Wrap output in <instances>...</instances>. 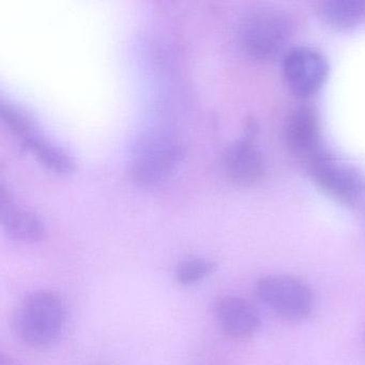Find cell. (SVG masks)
Returning <instances> with one entry per match:
<instances>
[{
	"label": "cell",
	"mask_w": 365,
	"mask_h": 365,
	"mask_svg": "<svg viewBox=\"0 0 365 365\" xmlns=\"http://www.w3.org/2000/svg\"><path fill=\"white\" fill-rule=\"evenodd\" d=\"M320 14L330 26L339 31H348L365 22V1L330 0L322 4Z\"/></svg>",
	"instance_id": "11"
},
{
	"label": "cell",
	"mask_w": 365,
	"mask_h": 365,
	"mask_svg": "<svg viewBox=\"0 0 365 365\" xmlns=\"http://www.w3.org/2000/svg\"><path fill=\"white\" fill-rule=\"evenodd\" d=\"M181 155L180 147L173 144L149 149L132 164V178L140 185L161 181L175 170L180 161Z\"/></svg>",
	"instance_id": "10"
},
{
	"label": "cell",
	"mask_w": 365,
	"mask_h": 365,
	"mask_svg": "<svg viewBox=\"0 0 365 365\" xmlns=\"http://www.w3.org/2000/svg\"><path fill=\"white\" fill-rule=\"evenodd\" d=\"M292 31V23L283 12L268 8L255 10L241 24V46L252 58L271 61L283 52Z\"/></svg>",
	"instance_id": "2"
},
{
	"label": "cell",
	"mask_w": 365,
	"mask_h": 365,
	"mask_svg": "<svg viewBox=\"0 0 365 365\" xmlns=\"http://www.w3.org/2000/svg\"><path fill=\"white\" fill-rule=\"evenodd\" d=\"M259 298L282 317L300 320L311 313L313 294L300 279L274 275L264 277L257 284Z\"/></svg>",
	"instance_id": "3"
},
{
	"label": "cell",
	"mask_w": 365,
	"mask_h": 365,
	"mask_svg": "<svg viewBox=\"0 0 365 365\" xmlns=\"http://www.w3.org/2000/svg\"><path fill=\"white\" fill-rule=\"evenodd\" d=\"M66 322L61 297L51 292H36L23 301L16 317L19 336L31 347H48L58 341Z\"/></svg>",
	"instance_id": "1"
},
{
	"label": "cell",
	"mask_w": 365,
	"mask_h": 365,
	"mask_svg": "<svg viewBox=\"0 0 365 365\" xmlns=\"http://www.w3.org/2000/svg\"><path fill=\"white\" fill-rule=\"evenodd\" d=\"M0 222L6 234L14 240L36 243L46 238V230L42 220L29 209L18 206L4 185L0 193Z\"/></svg>",
	"instance_id": "6"
},
{
	"label": "cell",
	"mask_w": 365,
	"mask_h": 365,
	"mask_svg": "<svg viewBox=\"0 0 365 365\" xmlns=\"http://www.w3.org/2000/svg\"><path fill=\"white\" fill-rule=\"evenodd\" d=\"M285 138L297 155L312 158L319 153L320 129L315 112L307 106L296 108L286 121Z\"/></svg>",
	"instance_id": "9"
},
{
	"label": "cell",
	"mask_w": 365,
	"mask_h": 365,
	"mask_svg": "<svg viewBox=\"0 0 365 365\" xmlns=\"http://www.w3.org/2000/svg\"><path fill=\"white\" fill-rule=\"evenodd\" d=\"M215 315L220 328L230 339H247L259 328V316L255 307L239 297H223L217 300Z\"/></svg>",
	"instance_id": "8"
},
{
	"label": "cell",
	"mask_w": 365,
	"mask_h": 365,
	"mask_svg": "<svg viewBox=\"0 0 365 365\" xmlns=\"http://www.w3.org/2000/svg\"><path fill=\"white\" fill-rule=\"evenodd\" d=\"M222 163L228 179L241 187L256 185L264 174V158L249 140L232 143L224 153Z\"/></svg>",
	"instance_id": "7"
},
{
	"label": "cell",
	"mask_w": 365,
	"mask_h": 365,
	"mask_svg": "<svg viewBox=\"0 0 365 365\" xmlns=\"http://www.w3.org/2000/svg\"><path fill=\"white\" fill-rule=\"evenodd\" d=\"M22 140L24 147L29 149L50 170L61 174H68L74 170L72 158L58 147L53 146L50 142L42 138L37 132L34 131Z\"/></svg>",
	"instance_id": "12"
},
{
	"label": "cell",
	"mask_w": 365,
	"mask_h": 365,
	"mask_svg": "<svg viewBox=\"0 0 365 365\" xmlns=\"http://www.w3.org/2000/svg\"><path fill=\"white\" fill-rule=\"evenodd\" d=\"M215 270V264L211 260L195 258L181 262L176 269V279L183 286L194 285L202 281Z\"/></svg>",
	"instance_id": "13"
},
{
	"label": "cell",
	"mask_w": 365,
	"mask_h": 365,
	"mask_svg": "<svg viewBox=\"0 0 365 365\" xmlns=\"http://www.w3.org/2000/svg\"><path fill=\"white\" fill-rule=\"evenodd\" d=\"M283 73L288 87L299 97L317 93L326 82L328 61L318 51L298 46L287 51L283 59Z\"/></svg>",
	"instance_id": "5"
},
{
	"label": "cell",
	"mask_w": 365,
	"mask_h": 365,
	"mask_svg": "<svg viewBox=\"0 0 365 365\" xmlns=\"http://www.w3.org/2000/svg\"><path fill=\"white\" fill-rule=\"evenodd\" d=\"M309 160L314 181L324 193L347 205H356L365 197V180L360 173L320 151Z\"/></svg>",
	"instance_id": "4"
},
{
	"label": "cell",
	"mask_w": 365,
	"mask_h": 365,
	"mask_svg": "<svg viewBox=\"0 0 365 365\" xmlns=\"http://www.w3.org/2000/svg\"><path fill=\"white\" fill-rule=\"evenodd\" d=\"M0 114L5 125L16 135L20 136L21 140L36 131L35 123L29 115L21 108H16V106H12L11 103L1 104Z\"/></svg>",
	"instance_id": "14"
},
{
	"label": "cell",
	"mask_w": 365,
	"mask_h": 365,
	"mask_svg": "<svg viewBox=\"0 0 365 365\" xmlns=\"http://www.w3.org/2000/svg\"><path fill=\"white\" fill-rule=\"evenodd\" d=\"M0 365H21V363L16 361L14 356H10V354L1 352L0 354Z\"/></svg>",
	"instance_id": "15"
}]
</instances>
